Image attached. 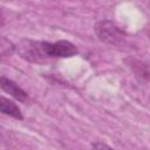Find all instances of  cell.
Returning <instances> with one entry per match:
<instances>
[{
	"label": "cell",
	"instance_id": "7",
	"mask_svg": "<svg viewBox=\"0 0 150 150\" xmlns=\"http://www.w3.org/2000/svg\"><path fill=\"white\" fill-rule=\"evenodd\" d=\"M4 23V15H2V13H1V11H0V26Z\"/></svg>",
	"mask_w": 150,
	"mask_h": 150
},
{
	"label": "cell",
	"instance_id": "1",
	"mask_svg": "<svg viewBox=\"0 0 150 150\" xmlns=\"http://www.w3.org/2000/svg\"><path fill=\"white\" fill-rule=\"evenodd\" d=\"M95 33L100 41L108 45L120 46L125 41L124 32L110 20L98 21L95 26Z\"/></svg>",
	"mask_w": 150,
	"mask_h": 150
},
{
	"label": "cell",
	"instance_id": "5",
	"mask_svg": "<svg viewBox=\"0 0 150 150\" xmlns=\"http://www.w3.org/2000/svg\"><path fill=\"white\" fill-rule=\"evenodd\" d=\"M15 52V45L7 38L0 35V57L11 56Z\"/></svg>",
	"mask_w": 150,
	"mask_h": 150
},
{
	"label": "cell",
	"instance_id": "3",
	"mask_svg": "<svg viewBox=\"0 0 150 150\" xmlns=\"http://www.w3.org/2000/svg\"><path fill=\"white\" fill-rule=\"evenodd\" d=\"M0 88L4 91H6L7 94H9L12 97H14L21 102H25L28 97L27 93L22 88H20L14 81H12L5 76H0Z\"/></svg>",
	"mask_w": 150,
	"mask_h": 150
},
{
	"label": "cell",
	"instance_id": "8",
	"mask_svg": "<svg viewBox=\"0 0 150 150\" xmlns=\"http://www.w3.org/2000/svg\"><path fill=\"white\" fill-rule=\"evenodd\" d=\"M0 139H1V134H0Z\"/></svg>",
	"mask_w": 150,
	"mask_h": 150
},
{
	"label": "cell",
	"instance_id": "6",
	"mask_svg": "<svg viewBox=\"0 0 150 150\" xmlns=\"http://www.w3.org/2000/svg\"><path fill=\"white\" fill-rule=\"evenodd\" d=\"M91 150H114V149H111V148L108 146L107 144H103V143H101V142H97V143L93 144V149H91Z\"/></svg>",
	"mask_w": 150,
	"mask_h": 150
},
{
	"label": "cell",
	"instance_id": "2",
	"mask_svg": "<svg viewBox=\"0 0 150 150\" xmlns=\"http://www.w3.org/2000/svg\"><path fill=\"white\" fill-rule=\"evenodd\" d=\"M40 50L43 61L55 57H71L77 54L76 46L66 40H60L56 42L40 41Z\"/></svg>",
	"mask_w": 150,
	"mask_h": 150
},
{
	"label": "cell",
	"instance_id": "4",
	"mask_svg": "<svg viewBox=\"0 0 150 150\" xmlns=\"http://www.w3.org/2000/svg\"><path fill=\"white\" fill-rule=\"evenodd\" d=\"M0 112L14 117L16 120H22V114L20 108L9 98L0 96Z\"/></svg>",
	"mask_w": 150,
	"mask_h": 150
}]
</instances>
